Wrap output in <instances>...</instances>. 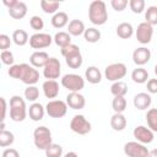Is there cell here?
Returning a JSON list of instances; mask_svg holds the SVG:
<instances>
[{
    "label": "cell",
    "instance_id": "cell-51",
    "mask_svg": "<svg viewBox=\"0 0 157 157\" xmlns=\"http://www.w3.org/2000/svg\"><path fill=\"white\" fill-rule=\"evenodd\" d=\"M148 157H157V148H153V150H151V151H150V155H148Z\"/></svg>",
    "mask_w": 157,
    "mask_h": 157
},
{
    "label": "cell",
    "instance_id": "cell-28",
    "mask_svg": "<svg viewBox=\"0 0 157 157\" xmlns=\"http://www.w3.org/2000/svg\"><path fill=\"white\" fill-rule=\"evenodd\" d=\"M110 92L114 97H124L128 93V85L124 81L113 82V85L110 86Z\"/></svg>",
    "mask_w": 157,
    "mask_h": 157
},
{
    "label": "cell",
    "instance_id": "cell-16",
    "mask_svg": "<svg viewBox=\"0 0 157 157\" xmlns=\"http://www.w3.org/2000/svg\"><path fill=\"white\" fill-rule=\"evenodd\" d=\"M134 107L139 110H145L147 108H150L151 103H152V98L150 96V93L147 92H140L137 94H135L134 99H132Z\"/></svg>",
    "mask_w": 157,
    "mask_h": 157
},
{
    "label": "cell",
    "instance_id": "cell-27",
    "mask_svg": "<svg viewBox=\"0 0 157 157\" xmlns=\"http://www.w3.org/2000/svg\"><path fill=\"white\" fill-rule=\"evenodd\" d=\"M12 40L16 45L18 47H23L29 42L28 38V33L25 29H15L12 33Z\"/></svg>",
    "mask_w": 157,
    "mask_h": 157
},
{
    "label": "cell",
    "instance_id": "cell-7",
    "mask_svg": "<svg viewBox=\"0 0 157 157\" xmlns=\"http://www.w3.org/2000/svg\"><path fill=\"white\" fill-rule=\"evenodd\" d=\"M70 129L78 135H86L91 131L92 125L82 114H76L70 121Z\"/></svg>",
    "mask_w": 157,
    "mask_h": 157
},
{
    "label": "cell",
    "instance_id": "cell-13",
    "mask_svg": "<svg viewBox=\"0 0 157 157\" xmlns=\"http://www.w3.org/2000/svg\"><path fill=\"white\" fill-rule=\"evenodd\" d=\"M132 135H134V137H135V140L137 142L144 144V145L151 144L153 141V137H155L153 131L148 126H144V125L136 126L134 129V131H132Z\"/></svg>",
    "mask_w": 157,
    "mask_h": 157
},
{
    "label": "cell",
    "instance_id": "cell-3",
    "mask_svg": "<svg viewBox=\"0 0 157 157\" xmlns=\"http://www.w3.org/2000/svg\"><path fill=\"white\" fill-rule=\"evenodd\" d=\"M33 142L38 150H45L52 141V131L47 126H38L33 131Z\"/></svg>",
    "mask_w": 157,
    "mask_h": 157
},
{
    "label": "cell",
    "instance_id": "cell-38",
    "mask_svg": "<svg viewBox=\"0 0 157 157\" xmlns=\"http://www.w3.org/2000/svg\"><path fill=\"white\" fill-rule=\"evenodd\" d=\"M60 53H61V55L66 59V58H70V56H72V55H76V54H78V53H81L80 52V48L76 45V44H69V45H66V47H64V48H61L60 49Z\"/></svg>",
    "mask_w": 157,
    "mask_h": 157
},
{
    "label": "cell",
    "instance_id": "cell-41",
    "mask_svg": "<svg viewBox=\"0 0 157 157\" xmlns=\"http://www.w3.org/2000/svg\"><path fill=\"white\" fill-rule=\"evenodd\" d=\"M29 26H31L32 29H34V31H40V29H43V27H44V21H43V18H42L40 16L34 15V16H32V17L29 18Z\"/></svg>",
    "mask_w": 157,
    "mask_h": 157
},
{
    "label": "cell",
    "instance_id": "cell-21",
    "mask_svg": "<svg viewBox=\"0 0 157 157\" xmlns=\"http://www.w3.org/2000/svg\"><path fill=\"white\" fill-rule=\"evenodd\" d=\"M86 31L85 28V23L81 21V20H71L69 22V26H67V33L70 36H74V37H78L81 34H83Z\"/></svg>",
    "mask_w": 157,
    "mask_h": 157
},
{
    "label": "cell",
    "instance_id": "cell-37",
    "mask_svg": "<svg viewBox=\"0 0 157 157\" xmlns=\"http://www.w3.org/2000/svg\"><path fill=\"white\" fill-rule=\"evenodd\" d=\"M65 61H66V65L69 67H71V69H78V67H81V65L83 63V59H82L81 53H78L76 55H72L70 58H66Z\"/></svg>",
    "mask_w": 157,
    "mask_h": 157
},
{
    "label": "cell",
    "instance_id": "cell-36",
    "mask_svg": "<svg viewBox=\"0 0 157 157\" xmlns=\"http://www.w3.org/2000/svg\"><path fill=\"white\" fill-rule=\"evenodd\" d=\"M47 157H61L63 156V147L59 144H50L45 150Z\"/></svg>",
    "mask_w": 157,
    "mask_h": 157
},
{
    "label": "cell",
    "instance_id": "cell-31",
    "mask_svg": "<svg viewBox=\"0 0 157 157\" xmlns=\"http://www.w3.org/2000/svg\"><path fill=\"white\" fill-rule=\"evenodd\" d=\"M146 121L147 126L156 132L157 131V108H150L146 113Z\"/></svg>",
    "mask_w": 157,
    "mask_h": 157
},
{
    "label": "cell",
    "instance_id": "cell-47",
    "mask_svg": "<svg viewBox=\"0 0 157 157\" xmlns=\"http://www.w3.org/2000/svg\"><path fill=\"white\" fill-rule=\"evenodd\" d=\"M1 157H20V153H18V151L16 148H11L10 147V148H5L2 151Z\"/></svg>",
    "mask_w": 157,
    "mask_h": 157
},
{
    "label": "cell",
    "instance_id": "cell-11",
    "mask_svg": "<svg viewBox=\"0 0 157 157\" xmlns=\"http://www.w3.org/2000/svg\"><path fill=\"white\" fill-rule=\"evenodd\" d=\"M53 40H54V38L50 34L37 32L29 37V45L33 49H43V48L49 47Z\"/></svg>",
    "mask_w": 157,
    "mask_h": 157
},
{
    "label": "cell",
    "instance_id": "cell-15",
    "mask_svg": "<svg viewBox=\"0 0 157 157\" xmlns=\"http://www.w3.org/2000/svg\"><path fill=\"white\" fill-rule=\"evenodd\" d=\"M67 107H70L71 109H82L86 104V99L85 97L80 93V92H70L66 96V101Z\"/></svg>",
    "mask_w": 157,
    "mask_h": 157
},
{
    "label": "cell",
    "instance_id": "cell-23",
    "mask_svg": "<svg viewBox=\"0 0 157 157\" xmlns=\"http://www.w3.org/2000/svg\"><path fill=\"white\" fill-rule=\"evenodd\" d=\"M134 34V27L129 22H121L117 26V36L121 39H129Z\"/></svg>",
    "mask_w": 157,
    "mask_h": 157
},
{
    "label": "cell",
    "instance_id": "cell-20",
    "mask_svg": "<svg viewBox=\"0 0 157 157\" xmlns=\"http://www.w3.org/2000/svg\"><path fill=\"white\" fill-rule=\"evenodd\" d=\"M45 113H47V112H45V107H43L40 103H37V102L32 103V104L29 105V108H28V115H29V118H31L33 121H39V120H42Z\"/></svg>",
    "mask_w": 157,
    "mask_h": 157
},
{
    "label": "cell",
    "instance_id": "cell-14",
    "mask_svg": "<svg viewBox=\"0 0 157 157\" xmlns=\"http://www.w3.org/2000/svg\"><path fill=\"white\" fill-rule=\"evenodd\" d=\"M151 59V52L150 49L145 48V47H140L136 48L132 53V61L137 65V66H142L145 64H147Z\"/></svg>",
    "mask_w": 157,
    "mask_h": 157
},
{
    "label": "cell",
    "instance_id": "cell-39",
    "mask_svg": "<svg viewBox=\"0 0 157 157\" xmlns=\"http://www.w3.org/2000/svg\"><path fill=\"white\" fill-rule=\"evenodd\" d=\"M39 97V90L36 86H27V88L25 90V98L29 102H36L37 98Z\"/></svg>",
    "mask_w": 157,
    "mask_h": 157
},
{
    "label": "cell",
    "instance_id": "cell-52",
    "mask_svg": "<svg viewBox=\"0 0 157 157\" xmlns=\"http://www.w3.org/2000/svg\"><path fill=\"white\" fill-rule=\"evenodd\" d=\"M153 69H155V74H156V76H157V64L155 65V67H153Z\"/></svg>",
    "mask_w": 157,
    "mask_h": 157
},
{
    "label": "cell",
    "instance_id": "cell-44",
    "mask_svg": "<svg viewBox=\"0 0 157 157\" xmlns=\"http://www.w3.org/2000/svg\"><path fill=\"white\" fill-rule=\"evenodd\" d=\"M128 4H129V1L128 0H112L110 1V5H112V7L115 10V11H123V10H125V7L128 6Z\"/></svg>",
    "mask_w": 157,
    "mask_h": 157
},
{
    "label": "cell",
    "instance_id": "cell-45",
    "mask_svg": "<svg viewBox=\"0 0 157 157\" xmlns=\"http://www.w3.org/2000/svg\"><path fill=\"white\" fill-rule=\"evenodd\" d=\"M10 45H11L10 37L7 34H4V33L0 34V49H1V52L2 50H7L10 48Z\"/></svg>",
    "mask_w": 157,
    "mask_h": 157
},
{
    "label": "cell",
    "instance_id": "cell-4",
    "mask_svg": "<svg viewBox=\"0 0 157 157\" xmlns=\"http://www.w3.org/2000/svg\"><path fill=\"white\" fill-rule=\"evenodd\" d=\"M61 86L70 92H80L85 87V80L77 74H66L61 77Z\"/></svg>",
    "mask_w": 157,
    "mask_h": 157
},
{
    "label": "cell",
    "instance_id": "cell-5",
    "mask_svg": "<svg viewBox=\"0 0 157 157\" xmlns=\"http://www.w3.org/2000/svg\"><path fill=\"white\" fill-rule=\"evenodd\" d=\"M126 65L123 63H113L110 65H108L104 69V76L108 81H121V78L126 75Z\"/></svg>",
    "mask_w": 157,
    "mask_h": 157
},
{
    "label": "cell",
    "instance_id": "cell-50",
    "mask_svg": "<svg viewBox=\"0 0 157 157\" xmlns=\"http://www.w3.org/2000/svg\"><path fill=\"white\" fill-rule=\"evenodd\" d=\"M64 157H78V156H77V153H76V152H74V151H70V152L65 153V156H64Z\"/></svg>",
    "mask_w": 157,
    "mask_h": 157
},
{
    "label": "cell",
    "instance_id": "cell-42",
    "mask_svg": "<svg viewBox=\"0 0 157 157\" xmlns=\"http://www.w3.org/2000/svg\"><path fill=\"white\" fill-rule=\"evenodd\" d=\"M0 58H1V61H2L4 65H9V66H12L13 65L15 59H13L12 52H10V50H2L1 54H0Z\"/></svg>",
    "mask_w": 157,
    "mask_h": 157
},
{
    "label": "cell",
    "instance_id": "cell-25",
    "mask_svg": "<svg viewBox=\"0 0 157 157\" xmlns=\"http://www.w3.org/2000/svg\"><path fill=\"white\" fill-rule=\"evenodd\" d=\"M67 22H69V16L64 11H58L52 17V26L54 28H63L67 25Z\"/></svg>",
    "mask_w": 157,
    "mask_h": 157
},
{
    "label": "cell",
    "instance_id": "cell-35",
    "mask_svg": "<svg viewBox=\"0 0 157 157\" xmlns=\"http://www.w3.org/2000/svg\"><path fill=\"white\" fill-rule=\"evenodd\" d=\"M112 108H113L114 113H123L126 109L125 97H114L112 101Z\"/></svg>",
    "mask_w": 157,
    "mask_h": 157
},
{
    "label": "cell",
    "instance_id": "cell-49",
    "mask_svg": "<svg viewBox=\"0 0 157 157\" xmlns=\"http://www.w3.org/2000/svg\"><path fill=\"white\" fill-rule=\"evenodd\" d=\"M2 2H4V5H5L7 9H10V7H12V6L17 2V0H4Z\"/></svg>",
    "mask_w": 157,
    "mask_h": 157
},
{
    "label": "cell",
    "instance_id": "cell-10",
    "mask_svg": "<svg viewBox=\"0 0 157 157\" xmlns=\"http://www.w3.org/2000/svg\"><path fill=\"white\" fill-rule=\"evenodd\" d=\"M60 74H61V64L59 59L50 58L45 64V66L43 67V76L47 80H55L59 78Z\"/></svg>",
    "mask_w": 157,
    "mask_h": 157
},
{
    "label": "cell",
    "instance_id": "cell-1",
    "mask_svg": "<svg viewBox=\"0 0 157 157\" xmlns=\"http://www.w3.org/2000/svg\"><path fill=\"white\" fill-rule=\"evenodd\" d=\"M88 20L96 26H102L108 21V11H107V6L104 1L94 0L90 4Z\"/></svg>",
    "mask_w": 157,
    "mask_h": 157
},
{
    "label": "cell",
    "instance_id": "cell-33",
    "mask_svg": "<svg viewBox=\"0 0 157 157\" xmlns=\"http://www.w3.org/2000/svg\"><path fill=\"white\" fill-rule=\"evenodd\" d=\"M15 141V136L11 131L7 130H0V146L1 147H7L12 145Z\"/></svg>",
    "mask_w": 157,
    "mask_h": 157
},
{
    "label": "cell",
    "instance_id": "cell-43",
    "mask_svg": "<svg viewBox=\"0 0 157 157\" xmlns=\"http://www.w3.org/2000/svg\"><path fill=\"white\" fill-rule=\"evenodd\" d=\"M7 74H9V76H10V77L20 80L21 74H22V64H13L12 66H10V69H9Z\"/></svg>",
    "mask_w": 157,
    "mask_h": 157
},
{
    "label": "cell",
    "instance_id": "cell-46",
    "mask_svg": "<svg viewBox=\"0 0 157 157\" xmlns=\"http://www.w3.org/2000/svg\"><path fill=\"white\" fill-rule=\"evenodd\" d=\"M147 91L148 93H157V78H150L147 81Z\"/></svg>",
    "mask_w": 157,
    "mask_h": 157
},
{
    "label": "cell",
    "instance_id": "cell-48",
    "mask_svg": "<svg viewBox=\"0 0 157 157\" xmlns=\"http://www.w3.org/2000/svg\"><path fill=\"white\" fill-rule=\"evenodd\" d=\"M0 101H1V109H2V113H1V123H4L5 120V117H6V101L4 97H0Z\"/></svg>",
    "mask_w": 157,
    "mask_h": 157
},
{
    "label": "cell",
    "instance_id": "cell-32",
    "mask_svg": "<svg viewBox=\"0 0 157 157\" xmlns=\"http://www.w3.org/2000/svg\"><path fill=\"white\" fill-rule=\"evenodd\" d=\"M83 37H85V40L88 43H97L101 39V32L94 27H88L86 28Z\"/></svg>",
    "mask_w": 157,
    "mask_h": 157
},
{
    "label": "cell",
    "instance_id": "cell-34",
    "mask_svg": "<svg viewBox=\"0 0 157 157\" xmlns=\"http://www.w3.org/2000/svg\"><path fill=\"white\" fill-rule=\"evenodd\" d=\"M145 22H147L151 26L157 25V6H148L145 12Z\"/></svg>",
    "mask_w": 157,
    "mask_h": 157
},
{
    "label": "cell",
    "instance_id": "cell-9",
    "mask_svg": "<svg viewBox=\"0 0 157 157\" xmlns=\"http://www.w3.org/2000/svg\"><path fill=\"white\" fill-rule=\"evenodd\" d=\"M20 80L27 86H34L39 80V72L32 65L22 63V74H21Z\"/></svg>",
    "mask_w": 157,
    "mask_h": 157
},
{
    "label": "cell",
    "instance_id": "cell-12",
    "mask_svg": "<svg viewBox=\"0 0 157 157\" xmlns=\"http://www.w3.org/2000/svg\"><path fill=\"white\" fill-rule=\"evenodd\" d=\"M136 39L141 44H148L153 36V26L148 25L147 22H141L135 32Z\"/></svg>",
    "mask_w": 157,
    "mask_h": 157
},
{
    "label": "cell",
    "instance_id": "cell-8",
    "mask_svg": "<svg viewBox=\"0 0 157 157\" xmlns=\"http://www.w3.org/2000/svg\"><path fill=\"white\" fill-rule=\"evenodd\" d=\"M124 153L128 157H148V148L137 141H129L124 145Z\"/></svg>",
    "mask_w": 157,
    "mask_h": 157
},
{
    "label": "cell",
    "instance_id": "cell-30",
    "mask_svg": "<svg viewBox=\"0 0 157 157\" xmlns=\"http://www.w3.org/2000/svg\"><path fill=\"white\" fill-rule=\"evenodd\" d=\"M40 7L45 13H56L58 9L60 7L59 1H53V0H42L40 1Z\"/></svg>",
    "mask_w": 157,
    "mask_h": 157
},
{
    "label": "cell",
    "instance_id": "cell-2",
    "mask_svg": "<svg viewBox=\"0 0 157 157\" xmlns=\"http://www.w3.org/2000/svg\"><path fill=\"white\" fill-rule=\"evenodd\" d=\"M26 102L20 96H12L10 98V118L13 121H23L27 117Z\"/></svg>",
    "mask_w": 157,
    "mask_h": 157
},
{
    "label": "cell",
    "instance_id": "cell-22",
    "mask_svg": "<svg viewBox=\"0 0 157 157\" xmlns=\"http://www.w3.org/2000/svg\"><path fill=\"white\" fill-rule=\"evenodd\" d=\"M85 78L92 85L99 83L102 80V72L97 66H88L85 71Z\"/></svg>",
    "mask_w": 157,
    "mask_h": 157
},
{
    "label": "cell",
    "instance_id": "cell-26",
    "mask_svg": "<svg viewBox=\"0 0 157 157\" xmlns=\"http://www.w3.org/2000/svg\"><path fill=\"white\" fill-rule=\"evenodd\" d=\"M131 80L135 83H145L148 81V72L144 67H136L131 72Z\"/></svg>",
    "mask_w": 157,
    "mask_h": 157
},
{
    "label": "cell",
    "instance_id": "cell-40",
    "mask_svg": "<svg viewBox=\"0 0 157 157\" xmlns=\"http://www.w3.org/2000/svg\"><path fill=\"white\" fill-rule=\"evenodd\" d=\"M129 6L134 13H141L145 10V1L144 0H130Z\"/></svg>",
    "mask_w": 157,
    "mask_h": 157
},
{
    "label": "cell",
    "instance_id": "cell-24",
    "mask_svg": "<svg viewBox=\"0 0 157 157\" xmlns=\"http://www.w3.org/2000/svg\"><path fill=\"white\" fill-rule=\"evenodd\" d=\"M110 126L115 131H121L126 128V118L123 113H114L110 118Z\"/></svg>",
    "mask_w": 157,
    "mask_h": 157
},
{
    "label": "cell",
    "instance_id": "cell-18",
    "mask_svg": "<svg viewBox=\"0 0 157 157\" xmlns=\"http://www.w3.org/2000/svg\"><path fill=\"white\" fill-rule=\"evenodd\" d=\"M43 88V93L47 98H56L59 94V83L56 82V80H47L43 82L42 85Z\"/></svg>",
    "mask_w": 157,
    "mask_h": 157
},
{
    "label": "cell",
    "instance_id": "cell-17",
    "mask_svg": "<svg viewBox=\"0 0 157 157\" xmlns=\"http://www.w3.org/2000/svg\"><path fill=\"white\" fill-rule=\"evenodd\" d=\"M49 55L48 53L45 52H42V50H36L34 53H32V55L29 56V63L33 67H44L45 64L48 63L49 60Z\"/></svg>",
    "mask_w": 157,
    "mask_h": 157
},
{
    "label": "cell",
    "instance_id": "cell-19",
    "mask_svg": "<svg viewBox=\"0 0 157 157\" xmlns=\"http://www.w3.org/2000/svg\"><path fill=\"white\" fill-rule=\"evenodd\" d=\"M7 10H9V15L15 20H21L27 15V5L23 1L17 0V2Z\"/></svg>",
    "mask_w": 157,
    "mask_h": 157
},
{
    "label": "cell",
    "instance_id": "cell-6",
    "mask_svg": "<svg viewBox=\"0 0 157 157\" xmlns=\"http://www.w3.org/2000/svg\"><path fill=\"white\" fill-rule=\"evenodd\" d=\"M45 112L50 118H63L67 112V103L61 99H52L45 105Z\"/></svg>",
    "mask_w": 157,
    "mask_h": 157
},
{
    "label": "cell",
    "instance_id": "cell-29",
    "mask_svg": "<svg viewBox=\"0 0 157 157\" xmlns=\"http://www.w3.org/2000/svg\"><path fill=\"white\" fill-rule=\"evenodd\" d=\"M54 43H55L58 47L64 48V47L71 44V36H70L67 32L60 31V32L55 33V36H54Z\"/></svg>",
    "mask_w": 157,
    "mask_h": 157
}]
</instances>
